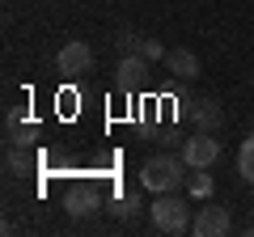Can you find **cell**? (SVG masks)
<instances>
[{
    "instance_id": "6da1fadb",
    "label": "cell",
    "mask_w": 254,
    "mask_h": 237,
    "mask_svg": "<svg viewBox=\"0 0 254 237\" xmlns=\"http://www.w3.org/2000/svg\"><path fill=\"white\" fill-rule=\"evenodd\" d=\"M187 170L190 165L182 161V157H170V153H157L144 161V170H140V186L153 195H165V191H178L182 182H187Z\"/></svg>"
},
{
    "instance_id": "7a4b0ae2",
    "label": "cell",
    "mask_w": 254,
    "mask_h": 237,
    "mask_svg": "<svg viewBox=\"0 0 254 237\" xmlns=\"http://www.w3.org/2000/svg\"><path fill=\"white\" fill-rule=\"evenodd\" d=\"M148 216H153V225L161 229V233H187L190 229V208H187V199H178L174 191H165V195H157L153 203H148Z\"/></svg>"
},
{
    "instance_id": "3957f363",
    "label": "cell",
    "mask_w": 254,
    "mask_h": 237,
    "mask_svg": "<svg viewBox=\"0 0 254 237\" xmlns=\"http://www.w3.org/2000/svg\"><path fill=\"white\" fill-rule=\"evenodd\" d=\"M216 157H220V144L212 140V131H195V136L182 140V161L190 170H208V165H216Z\"/></svg>"
},
{
    "instance_id": "277c9868",
    "label": "cell",
    "mask_w": 254,
    "mask_h": 237,
    "mask_svg": "<svg viewBox=\"0 0 254 237\" xmlns=\"http://www.w3.org/2000/svg\"><path fill=\"white\" fill-rule=\"evenodd\" d=\"M190 229H195V237H229L233 216H229V208H220V203H203V208L195 212V220H190Z\"/></svg>"
},
{
    "instance_id": "5b68a950",
    "label": "cell",
    "mask_w": 254,
    "mask_h": 237,
    "mask_svg": "<svg viewBox=\"0 0 254 237\" xmlns=\"http://www.w3.org/2000/svg\"><path fill=\"white\" fill-rule=\"evenodd\" d=\"M55 68H60V72H68V76H85V72L93 68V47L81 43V38L64 43L60 55H55Z\"/></svg>"
},
{
    "instance_id": "8992f818",
    "label": "cell",
    "mask_w": 254,
    "mask_h": 237,
    "mask_svg": "<svg viewBox=\"0 0 254 237\" xmlns=\"http://www.w3.org/2000/svg\"><path fill=\"white\" fill-rule=\"evenodd\" d=\"M4 140H9V148H30L38 140V123L21 106H13L9 115H4Z\"/></svg>"
},
{
    "instance_id": "52a82bcc",
    "label": "cell",
    "mask_w": 254,
    "mask_h": 237,
    "mask_svg": "<svg viewBox=\"0 0 254 237\" xmlns=\"http://www.w3.org/2000/svg\"><path fill=\"white\" fill-rule=\"evenodd\" d=\"M144 76H148V59H144L140 51H131V55H123V59H119L115 85H119V93H136L140 85H144Z\"/></svg>"
},
{
    "instance_id": "ba28073f",
    "label": "cell",
    "mask_w": 254,
    "mask_h": 237,
    "mask_svg": "<svg viewBox=\"0 0 254 237\" xmlns=\"http://www.w3.org/2000/svg\"><path fill=\"white\" fill-rule=\"evenodd\" d=\"M187 115H190V123H195V131H216L220 123H225V110H220L216 98H195L187 106Z\"/></svg>"
},
{
    "instance_id": "9c48e42d",
    "label": "cell",
    "mask_w": 254,
    "mask_h": 237,
    "mask_svg": "<svg viewBox=\"0 0 254 237\" xmlns=\"http://www.w3.org/2000/svg\"><path fill=\"white\" fill-rule=\"evenodd\" d=\"M165 68H170L174 76H182V81H190V76H199V55L187 51V47H174V51L165 55Z\"/></svg>"
},
{
    "instance_id": "30bf717a",
    "label": "cell",
    "mask_w": 254,
    "mask_h": 237,
    "mask_svg": "<svg viewBox=\"0 0 254 237\" xmlns=\"http://www.w3.org/2000/svg\"><path fill=\"white\" fill-rule=\"evenodd\" d=\"M64 208H68V216H89L93 208H98V195L89 191V186H76V191H68V199H64Z\"/></svg>"
},
{
    "instance_id": "8fae6325",
    "label": "cell",
    "mask_w": 254,
    "mask_h": 237,
    "mask_svg": "<svg viewBox=\"0 0 254 237\" xmlns=\"http://www.w3.org/2000/svg\"><path fill=\"white\" fill-rule=\"evenodd\" d=\"M187 191L195 195V199H208V195L216 191V182H212L208 170H195V174H187Z\"/></svg>"
},
{
    "instance_id": "7c38bea8",
    "label": "cell",
    "mask_w": 254,
    "mask_h": 237,
    "mask_svg": "<svg viewBox=\"0 0 254 237\" xmlns=\"http://www.w3.org/2000/svg\"><path fill=\"white\" fill-rule=\"evenodd\" d=\"M237 174L246 182H254V136H246L242 148H237Z\"/></svg>"
},
{
    "instance_id": "4fadbf2b",
    "label": "cell",
    "mask_w": 254,
    "mask_h": 237,
    "mask_svg": "<svg viewBox=\"0 0 254 237\" xmlns=\"http://www.w3.org/2000/svg\"><path fill=\"white\" fill-rule=\"evenodd\" d=\"M110 212H115L119 220H136L140 216V195H119V199L110 203Z\"/></svg>"
},
{
    "instance_id": "5bb4252c",
    "label": "cell",
    "mask_w": 254,
    "mask_h": 237,
    "mask_svg": "<svg viewBox=\"0 0 254 237\" xmlns=\"http://www.w3.org/2000/svg\"><path fill=\"white\" fill-rule=\"evenodd\" d=\"M4 165H9L13 178H21V174H30V165H34V161H30L26 148H9V153H4Z\"/></svg>"
},
{
    "instance_id": "9a60e30c",
    "label": "cell",
    "mask_w": 254,
    "mask_h": 237,
    "mask_svg": "<svg viewBox=\"0 0 254 237\" xmlns=\"http://www.w3.org/2000/svg\"><path fill=\"white\" fill-rule=\"evenodd\" d=\"M115 47H119V55H131V51H140V34H136L131 26H123V30L115 34Z\"/></svg>"
},
{
    "instance_id": "2e32d148",
    "label": "cell",
    "mask_w": 254,
    "mask_h": 237,
    "mask_svg": "<svg viewBox=\"0 0 254 237\" xmlns=\"http://www.w3.org/2000/svg\"><path fill=\"white\" fill-rule=\"evenodd\" d=\"M140 55H144L148 64H157V59H165L170 51H165V47L157 43V38H140Z\"/></svg>"
}]
</instances>
